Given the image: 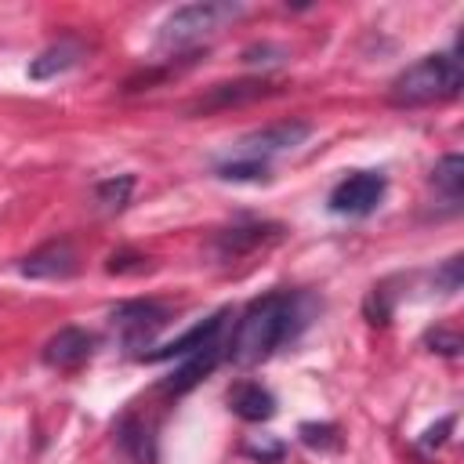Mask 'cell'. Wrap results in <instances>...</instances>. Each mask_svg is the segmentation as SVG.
I'll use <instances>...</instances> for the list:
<instances>
[{
  "mask_svg": "<svg viewBox=\"0 0 464 464\" xmlns=\"http://www.w3.org/2000/svg\"><path fill=\"white\" fill-rule=\"evenodd\" d=\"M308 326V297L297 290H272L265 297H254L228 341V359L236 366H257L276 348L294 341Z\"/></svg>",
  "mask_w": 464,
  "mask_h": 464,
  "instance_id": "obj_1",
  "label": "cell"
},
{
  "mask_svg": "<svg viewBox=\"0 0 464 464\" xmlns=\"http://www.w3.org/2000/svg\"><path fill=\"white\" fill-rule=\"evenodd\" d=\"M464 72H460V58L453 51H439V54H424L420 62L406 65L392 83H388V102L399 109H417V105H431V102H450L460 94Z\"/></svg>",
  "mask_w": 464,
  "mask_h": 464,
  "instance_id": "obj_2",
  "label": "cell"
},
{
  "mask_svg": "<svg viewBox=\"0 0 464 464\" xmlns=\"http://www.w3.org/2000/svg\"><path fill=\"white\" fill-rule=\"evenodd\" d=\"M246 7L243 4H232V0H199V4H185V7H174L160 33H156V51L163 54H178V51H188L203 40H210L218 29H225L228 22H236Z\"/></svg>",
  "mask_w": 464,
  "mask_h": 464,
  "instance_id": "obj_3",
  "label": "cell"
},
{
  "mask_svg": "<svg viewBox=\"0 0 464 464\" xmlns=\"http://www.w3.org/2000/svg\"><path fill=\"white\" fill-rule=\"evenodd\" d=\"M308 138H312V123H304V120H279V123H268V127H261V130L243 134V138L232 145L228 156H236V160H254V163H268V167H272L276 156L301 149Z\"/></svg>",
  "mask_w": 464,
  "mask_h": 464,
  "instance_id": "obj_4",
  "label": "cell"
},
{
  "mask_svg": "<svg viewBox=\"0 0 464 464\" xmlns=\"http://www.w3.org/2000/svg\"><path fill=\"white\" fill-rule=\"evenodd\" d=\"M170 323V308L163 301H152V297H134V301H120L112 308V326L123 341V348L138 352V348H149L156 341V334Z\"/></svg>",
  "mask_w": 464,
  "mask_h": 464,
  "instance_id": "obj_5",
  "label": "cell"
},
{
  "mask_svg": "<svg viewBox=\"0 0 464 464\" xmlns=\"http://www.w3.org/2000/svg\"><path fill=\"white\" fill-rule=\"evenodd\" d=\"M384 188H388V178L381 170H352L348 178H341L330 188L326 207L341 218H366L381 207Z\"/></svg>",
  "mask_w": 464,
  "mask_h": 464,
  "instance_id": "obj_6",
  "label": "cell"
},
{
  "mask_svg": "<svg viewBox=\"0 0 464 464\" xmlns=\"http://www.w3.org/2000/svg\"><path fill=\"white\" fill-rule=\"evenodd\" d=\"M225 319H228V308H218L214 315L199 319L196 326H188L181 337H174L170 344L163 348H152V352H138L141 362H167V359H185L199 348H210V344H221V330H225Z\"/></svg>",
  "mask_w": 464,
  "mask_h": 464,
  "instance_id": "obj_7",
  "label": "cell"
},
{
  "mask_svg": "<svg viewBox=\"0 0 464 464\" xmlns=\"http://www.w3.org/2000/svg\"><path fill=\"white\" fill-rule=\"evenodd\" d=\"M76 268H80V257L69 239H51V243L36 246L29 257H22V265H18V272L25 279H69Z\"/></svg>",
  "mask_w": 464,
  "mask_h": 464,
  "instance_id": "obj_8",
  "label": "cell"
},
{
  "mask_svg": "<svg viewBox=\"0 0 464 464\" xmlns=\"http://www.w3.org/2000/svg\"><path fill=\"white\" fill-rule=\"evenodd\" d=\"M94 355V334L83 326H62L47 344H44V362L54 370H76Z\"/></svg>",
  "mask_w": 464,
  "mask_h": 464,
  "instance_id": "obj_9",
  "label": "cell"
},
{
  "mask_svg": "<svg viewBox=\"0 0 464 464\" xmlns=\"http://www.w3.org/2000/svg\"><path fill=\"white\" fill-rule=\"evenodd\" d=\"M218 359H221V344H210V348H199V352H192V355H185L181 359V366H174V373L160 384L167 395H185L188 388H196L214 366H218Z\"/></svg>",
  "mask_w": 464,
  "mask_h": 464,
  "instance_id": "obj_10",
  "label": "cell"
},
{
  "mask_svg": "<svg viewBox=\"0 0 464 464\" xmlns=\"http://www.w3.org/2000/svg\"><path fill=\"white\" fill-rule=\"evenodd\" d=\"M228 406H232L236 417H243L250 424H261L276 413V395L257 381H239V384L228 388Z\"/></svg>",
  "mask_w": 464,
  "mask_h": 464,
  "instance_id": "obj_11",
  "label": "cell"
},
{
  "mask_svg": "<svg viewBox=\"0 0 464 464\" xmlns=\"http://www.w3.org/2000/svg\"><path fill=\"white\" fill-rule=\"evenodd\" d=\"M80 58H83V44H80V40H72V36H62L58 44L44 47V51L33 58L29 76H33V80H54V76H62V72L76 69V65H80Z\"/></svg>",
  "mask_w": 464,
  "mask_h": 464,
  "instance_id": "obj_12",
  "label": "cell"
},
{
  "mask_svg": "<svg viewBox=\"0 0 464 464\" xmlns=\"http://www.w3.org/2000/svg\"><path fill=\"white\" fill-rule=\"evenodd\" d=\"M116 442L123 446V453H127L130 460L152 464V453H156V446H152V428H149L141 417H123L120 428H116Z\"/></svg>",
  "mask_w": 464,
  "mask_h": 464,
  "instance_id": "obj_13",
  "label": "cell"
},
{
  "mask_svg": "<svg viewBox=\"0 0 464 464\" xmlns=\"http://www.w3.org/2000/svg\"><path fill=\"white\" fill-rule=\"evenodd\" d=\"M431 185L446 196L450 207H457V203H460V188H464V160H460L457 152L442 156V160L435 163V170H431Z\"/></svg>",
  "mask_w": 464,
  "mask_h": 464,
  "instance_id": "obj_14",
  "label": "cell"
},
{
  "mask_svg": "<svg viewBox=\"0 0 464 464\" xmlns=\"http://www.w3.org/2000/svg\"><path fill=\"white\" fill-rule=\"evenodd\" d=\"M268 232H279L276 225H246V228H225L221 236H218V254L221 257H236V254H243V250H250V246H257V243H265V236Z\"/></svg>",
  "mask_w": 464,
  "mask_h": 464,
  "instance_id": "obj_15",
  "label": "cell"
},
{
  "mask_svg": "<svg viewBox=\"0 0 464 464\" xmlns=\"http://www.w3.org/2000/svg\"><path fill=\"white\" fill-rule=\"evenodd\" d=\"M265 80H239V83H218L210 91L207 102H199V109H218V105H232V102H246V98H257L265 94Z\"/></svg>",
  "mask_w": 464,
  "mask_h": 464,
  "instance_id": "obj_16",
  "label": "cell"
},
{
  "mask_svg": "<svg viewBox=\"0 0 464 464\" xmlns=\"http://www.w3.org/2000/svg\"><path fill=\"white\" fill-rule=\"evenodd\" d=\"M130 192H134V178L130 174H120V178H109V181H98L94 185V196H98V203L105 210H123L127 199H130Z\"/></svg>",
  "mask_w": 464,
  "mask_h": 464,
  "instance_id": "obj_17",
  "label": "cell"
},
{
  "mask_svg": "<svg viewBox=\"0 0 464 464\" xmlns=\"http://www.w3.org/2000/svg\"><path fill=\"white\" fill-rule=\"evenodd\" d=\"M435 286L442 294H457L460 290V257H450L439 272H435Z\"/></svg>",
  "mask_w": 464,
  "mask_h": 464,
  "instance_id": "obj_18",
  "label": "cell"
},
{
  "mask_svg": "<svg viewBox=\"0 0 464 464\" xmlns=\"http://www.w3.org/2000/svg\"><path fill=\"white\" fill-rule=\"evenodd\" d=\"M424 344H431V352H442V355H460V337L453 330H435L424 337Z\"/></svg>",
  "mask_w": 464,
  "mask_h": 464,
  "instance_id": "obj_19",
  "label": "cell"
},
{
  "mask_svg": "<svg viewBox=\"0 0 464 464\" xmlns=\"http://www.w3.org/2000/svg\"><path fill=\"white\" fill-rule=\"evenodd\" d=\"M330 435H337L334 424H301V439H304L308 446H326Z\"/></svg>",
  "mask_w": 464,
  "mask_h": 464,
  "instance_id": "obj_20",
  "label": "cell"
},
{
  "mask_svg": "<svg viewBox=\"0 0 464 464\" xmlns=\"http://www.w3.org/2000/svg\"><path fill=\"white\" fill-rule=\"evenodd\" d=\"M450 428H453V417H442V420H439L435 428H428V431H424L420 446H424V450H431V446H442V442H446V431H450Z\"/></svg>",
  "mask_w": 464,
  "mask_h": 464,
  "instance_id": "obj_21",
  "label": "cell"
}]
</instances>
